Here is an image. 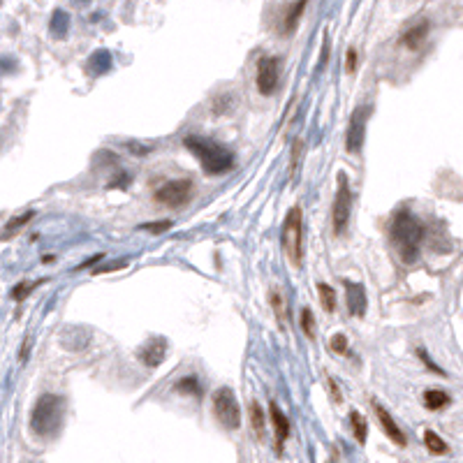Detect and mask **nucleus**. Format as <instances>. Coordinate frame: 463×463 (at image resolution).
I'll return each mask as SVG.
<instances>
[{"mask_svg": "<svg viewBox=\"0 0 463 463\" xmlns=\"http://www.w3.org/2000/svg\"><path fill=\"white\" fill-rule=\"evenodd\" d=\"M33 216H35V213L28 211V213H21L19 218H14V221H10V223H7V234H10V232H16V230H21V225L28 223Z\"/></svg>", "mask_w": 463, "mask_h": 463, "instance_id": "nucleus-29", "label": "nucleus"}, {"mask_svg": "<svg viewBox=\"0 0 463 463\" xmlns=\"http://www.w3.org/2000/svg\"><path fill=\"white\" fill-rule=\"evenodd\" d=\"M174 389H177L179 394H186V396H192V398H202V384H199L197 375H186V378H181L177 384H174Z\"/></svg>", "mask_w": 463, "mask_h": 463, "instance_id": "nucleus-16", "label": "nucleus"}, {"mask_svg": "<svg viewBox=\"0 0 463 463\" xmlns=\"http://www.w3.org/2000/svg\"><path fill=\"white\" fill-rule=\"evenodd\" d=\"M345 287V303H347V313L355 318H364L366 316V290L362 283L355 281H343Z\"/></svg>", "mask_w": 463, "mask_h": 463, "instance_id": "nucleus-11", "label": "nucleus"}, {"mask_svg": "<svg viewBox=\"0 0 463 463\" xmlns=\"http://www.w3.org/2000/svg\"><path fill=\"white\" fill-rule=\"evenodd\" d=\"M183 146L195 155V160L199 162V167L206 177H221L234 167V153L225 144L208 139L202 135H188L183 139Z\"/></svg>", "mask_w": 463, "mask_h": 463, "instance_id": "nucleus-2", "label": "nucleus"}, {"mask_svg": "<svg viewBox=\"0 0 463 463\" xmlns=\"http://www.w3.org/2000/svg\"><path fill=\"white\" fill-rule=\"evenodd\" d=\"M350 424H352V431H355V438L359 445L366 442V435H369V426H366V419L362 417V413L352 410L350 413Z\"/></svg>", "mask_w": 463, "mask_h": 463, "instance_id": "nucleus-22", "label": "nucleus"}, {"mask_svg": "<svg viewBox=\"0 0 463 463\" xmlns=\"http://www.w3.org/2000/svg\"><path fill=\"white\" fill-rule=\"evenodd\" d=\"M278 79H281V60L276 56H262L257 60V74L255 84L262 95H272L278 89Z\"/></svg>", "mask_w": 463, "mask_h": 463, "instance_id": "nucleus-8", "label": "nucleus"}, {"mask_svg": "<svg viewBox=\"0 0 463 463\" xmlns=\"http://www.w3.org/2000/svg\"><path fill=\"white\" fill-rule=\"evenodd\" d=\"M299 322H301V329H303L306 338L316 340V336H318V327H316V318H313V311L308 308V306H303V308H301V313H299Z\"/></svg>", "mask_w": 463, "mask_h": 463, "instance_id": "nucleus-19", "label": "nucleus"}, {"mask_svg": "<svg viewBox=\"0 0 463 463\" xmlns=\"http://www.w3.org/2000/svg\"><path fill=\"white\" fill-rule=\"evenodd\" d=\"M250 426L252 433L257 435V440H264V413H262V406L257 401L250 403Z\"/></svg>", "mask_w": 463, "mask_h": 463, "instance_id": "nucleus-18", "label": "nucleus"}, {"mask_svg": "<svg viewBox=\"0 0 463 463\" xmlns=\"http://www.w3.org/2000/svg\"><path fill=\"white\" fill-rule=\"evenodd\" d=\"M33 287H38V283H33V285H26V283H21V285H19V287H16V290L12 292V296H14V299H16V301H21V299H23V296H26V294H28V292L33 290Z\"/></svg>", "mask_w": 463, "mask_h": 463, "instance_id": "nucleus-33", "label": "nucleus"}, {"mask_svg": "<svg viewBox=\"0 0 463 463\" xmlns=\"http://www.w3.org/2000/svg\"><path fill=\"white\" fill-rule=\"evenodd\" d=\"M128 267V260H116V262H111V264H104V267H98L95 269V276H100V274H111V272H118V269H125Z\"/></svg>", "mask_w": 463, "mask_h": 463, "instance_id": "nucleus-28", "label": "nucleus"}, {"mask_svg": "<svg viewBox=\"0 0 463 463\" xmlns=\"http://www.w3.org/2000/svg\"><path fill=\"white\" fill-rule=\"evenodd\" d=\"M329 347H331V350H334L336 355H347V336L336 334L334 338H331Z\"/></svg>", "mask_w": 463, "mask_h": 463, "instance_id": "nucleus-27", "label": "nucleus"}, {"mask_svg": "<svg viewBox=\"0 0 463 463\" xmlns=\"http://www.w3.org/2000/svg\"><path fill=\"white\" fill-rule=\"evenodd\" d=\"M169 227H172V221H162V223L142 225V230H146V232H153V234H160V232H167Z\"/></svg>", "mask_w": 463, "mask_h": 463, "instance_id": "nucleus-31", "label": "nucleus"}, {"mask_svg": "<svg viewBox=\"0 0 463 463\" xmlns=\"http://www.w3.org/2000/svg\"><path fill=\"white\" fill-rule=\"evenodd\" d=\"M67 28H69V16L63 10H58L54 14V19H51V33H54L56 38H65Z\"/></svg>", "mask_w": 463, "mask_h": 463, "instance_id": "nucleus-25", "label": "nucleus"}, {"mask_svg": "<svg viewBox=\"0 0 463 463\" xmlns=\"http://www.w3.org/2000/svg\"><path fill=\"white\" fill-rule=\"evenodd\" d=\"M350 213H352L350 181H347L345 174H338V190H336L334 208H331V227H334V234L345 232L347 223H350Z\"/></svg>", "mask_w": 463, "mask_h": 463, "instance_id": "nucleus-6", "label": "nucleus"}, {"mask_svg": "<svg viewBox=\"0 0 463 463\" xmlns=\"http://www.w3.org/2000/svg\"><path fill=\"white\" fill-rule=\"evenodd\" d=\"M366 121H369V107H357L350 116L345 130V148L347 153H359L366 137Z\"/></svg>", "mask_w": 463, "mask_h": 463, "instance_id": "nucleus-9", "label": "nucleus"}, {"mask_svg": "<svg viewBox=\"0 0 463 463\" xmlns=\"http://www.w3.org/2000/svg\"><path fill=\"white\" fill-rule=\"evenodd\" d=\"M65 422V398L42 394L30 413V431L38 438H56Z\"/></svg>", "mask_w": 463, "mask_h": 463, "instance_id": "nucleus-3", "label": "nucleus"}, {"mask_svg": "<svg viewBox=\"0 0 463 463\" xmlns=\"http://www.w3.org/2000/svg\"><path fill=\"white\" fill-rule=\"evenodd\" d=\"M318 292H320L322 308H325L327 313H334V311H336V292H334V287L320 283V285H318Z\"/></svg>", "mask_w": 463, "mask_h": 463, "instance_id": "nucleus-23", "label": "nucleus"}, {"mask_svg": "<svg viewBox=\"0 0 463 463\" xmlns=\"http://www.w3.org/2000/svg\"><path fill=\"white\" fill-rule=\"evenodd\" d=\"M345 69H347V74H355V69H357V49L355 47L347 49V54H345Z\"/></svg>", "mask_w": 463, "mask_h": 463, "instance_id": "nucleus-30", "label": "nucleus"}, {"mask_svg": "<svg viewBox=\"0 0 463 463\" xmlns=\"http://www.w3.org/2000/svg\"><path fill=\"white\" fill-rule=\"evenodd\" d=\"M373 410H375V415H378V422H380V426H382V431H384V435L394 442V445H398V447H406L408 445V438H406V433L398 429V424L391 419V415L384 410L378 401H373Z\"/></svg>", "mask_w": 463, "mask_h": 463, "instance_id": "nucleus-12", "label": "nucleus"}, {"mask_svg": "<svg viewBox=\"0 0 463 463\" xmlns=\"http://www.w3.org/2000/svg\"><path fill=\"white\" fill-rule=\"evenodd\" d=\"M301 158H303V142H301V139H294V144H292V160H290V172L292 174H296V169H299Z\"/></svg>", "mask_w": 463, "mask_h": 463, "instance_id": "nucleus-26", "label": "nucleus"}, {"mask_svg": "<svg viewBox=\"0 0 463 463\" xmlns=\"http://www.w3.org/2000/svg\"><path fill=\"white\" fill-rule=\"evenodd\" d=\"M269 417H272V424H274V433H276V447H278V452H283V445H285V440L290 438L292 424H290V419H287V415H285L283 410L274 403V401H272V406H269Z\"/></svg>", "mask_w": 463, "mask_h": 463, "instance_id": "nucleus-13", "label": "nucleus"}, {"mask_svg": "<svg viewBox=\"0 0 463 463\" xmlns=\"http://www.w3.org/2000/svg\"><path fill=\"white\" fill-rule=\"evenodd\" d=\"M128 148L133 151V155H137V158H142V155H148L151 153V146H146V144H137V142H130Z\"/></svg>", "mask_w": 463, "mask_h": 463, "instance_id": "nucleus-32", "label": "nucleus"}, {"mask_svg": "<svg viewBox=\"0 0 463 463\" xmlns=\"http://www.w3.org/2000/svg\"><path fill=\"white\" fill-rule=\"evenodd\" d=\"M417 355H419V357H422V362H424V364H426V366H429V369H433V371H435V373H440V375H442V371H440V369H438V366H435V364H433V362H431V359H429V355H426V352H422V350H419V352H417Z\"/></svg>", "mask_w": 463, "mask_h": 463, "instance_id": "nucleus-34", "label": "nucleus"}, {"mask_svg": "<svg viewBox=\"0 0 463 463\" xmlns=\"http://www.w3.org/2000/svg\"><path fill=\"white\" fill-rule=\"evenodd\" d=\"M269 301H272V308L276 311V318H278V322H281V327H285V322H287V301H285V296L278 290H272V294H269Z\"/></svg>", "mask_w": 463, "mask_h": 463, "instance_id": "nucleus-20", "label": "nucleus"}, {"mask_svg": "<svg viewBox=\"0 0 463 463\" xmlns=\"http://www.w3.org/2000/svg\"><path fill=\"white\" fill-rule=\"evenodd\" d=\"M389 239L396 248L398 257L406 264H413L419 257V246L424 239V225L417 221V216L410 208H398L389 223Z\"/></svg>", "mask_w": 463, "mask_h": 463, "instance_id": "nucleus-1", "label": "nucleus"}, {"mask_svg": "<svg viewBox=\"0 0 463 463\" xmlns=\"http://www.w3.org/2000/svg\"><path fill=\"white\" fill-rule=\"evenodd\" d=\"M192 181L190 179H172L167 183L155 190V202L162 204V206H169V208H181L190 202L192 197Z\"/></svg>", "mask_w": 463, "mask_h": 463, "instance_id": "nucleus-7", "label": "nucleus"}, {"mask_svg": "<svg viewBox=\"0 0 463 463\" xmlns=\"http://www.w3.org/2000/svg\"><path fill=\"white\" fill-rule=\"evenodd\" d=\"M422 401L429 410H442L445 406H450V394L442 389H429V391H424Z\"/></svg>", "mask_w": 463, "mask_h": 463, "instance_id": "nucleus-17", "label": "nucleus"}, {"mask_svg": "<svg viewBox=\"0 0 463 463\" xmlns=\"http://www.w3.org/2000/svg\"><path fill=\"white\" fill-rule=\"evenodd\" d=\"M424 445L431 454H447L450 452L447 442H445L435 431H424Z\"/></svg>", "mask_w": 463, "mask_h": 463, "instance_id": "nucleus-21", "label": "nucleus"}, {"mask_svg": "<svg viewBox=\"0 0 463 463\" xmlns=\"http://www.w3.org/2000/svg\"><path fill=\"white\" fill-rule=\"evenodd\" d=\"M306 5H308V0H296V3L287 10L285 19H283V35H290L296 26H299V19L306 12Z\"/></svg>", "mask_w": 463, "mask_h": 463, "instance_id": "nucleus-15", "label": "nucleus"}, {"mask_svg": "<svg viewBox=\"0 0 463 463\" xmlns=\"http://www.w3.org/2000/svg\"><path fill=\"white\" fill-rule=\"evenodd\" d=\"M109 65H111V56H109V51H98V54H93V58L89 60V67L93 69L95 74L107 72Z\"/></svg>", "mask_w": 463, "mask_h": 463, "instance_id": "nucleus-24", "label": "nucleus"}, {"mask_svg": "<svg viewBox=\"0 0 463 463\" xmlns=\"http://www.w3.org/2000/svg\"><path fill=\"white\" fill-rule=\"evenodd\" d=\"M429 28H431L429 21H417L415 26H410V28L401 35V45L410 51H417L426 42V38H429Z\"/></svg>", "mask_w": 463, "mask_h": 463, "instance_id": "nucleus-14", "label": "nucleus"}, {"mask_svg": "<svg viewBox=\"0 0 463 463\" xmlns=\"http://www.w3.org/2000/svg\"><path fill=\"white\" fill-rule=\"evenodd\" d=\"M283 250L287 260L292 262V267L299 269L303 262V213L301 206H292V211L285 216L283 223Z\"/></svg>", "mask_w": 463, "mask_h": 463, "instance_id": "nucleus-4", "label": "nucleus"}, {"mask_svg": "<svg viewBox=\"0 0 463 463\" xmlns=\"http://www.w3.org/2000/svg\"><path fill=\"white\" fill-rule=\"evenodd\" d=\"M213 406V417L218 419V424L227 431H237L241 426V408L239 401L234 396V391L230 387H221L213 391L211 396Z\"/></svg>", "mask_w": 463, "mask_h": 463, "instance_id": "nucleus-5", "label": "nucleus"}, {"mask_svg": "<svg viewBox=\"0 0 463 463\" xmlns=\"http://www.w3.org/2000/svg\"><path fill=\"white\" fill-rule=\"evenodd\" d=\"M164 357H167V340L160 338V336L148 338L146 343L137 350V359L144 366H148V369H158V366L164 362Z\"/></svg>", "mask_w": 463, "mask_h": 463, "instance_id": "nucleus-10", "label": "nucleus"}]
</instances>
